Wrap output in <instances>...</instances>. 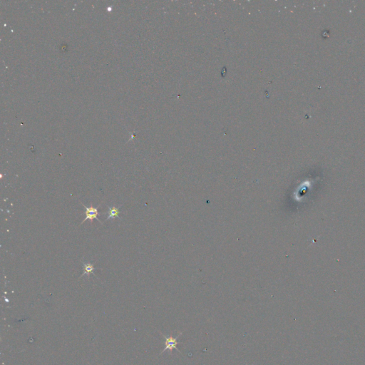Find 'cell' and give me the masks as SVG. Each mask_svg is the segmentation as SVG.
Wrapping results in <instances>:
<instances>
[{
    "mask_svg": "<svg viewBox=\"0 0 365 365\" xmlns=\"http://www.w3.org/2000/svg\"><path fill=\"white\" fill-rule=\"evenodd\" d=\"M82 205H83V206L84 207H85V210H86V212H85L86 217H85V218H84V220L83 221H82L81 224L85 222L86 220H89L91 221H92L93 220V219H95V220H97L98 221H99V222L101 223V221H100V220H99V218H98V215H99L100 214L99 213V211H98V209L97 208H96V207H93L92 205H91V207H86V205H84V204H82Z\"/></svg>",
    "mask_w": 365,
    "mask_h": 365,
    "instance_id": "obj_2",
    "label": "cell"
},
{
    "mask_svg": "<svg viewBox=\"0 0 365 365\" xmlns=\"http://www.w3.org/2000/svg\"><path fill=\"white\" fill-rule=\"evenodd\" d=\"M94 269L95 268L93 265L89 263H84V273L83 275H81V277H83V276L85 275H90V274H93Z\"/></svg>",
    "mask_w": 365,
    "mask_h": 365,
    "instance_id": "obj_4",
    "label": "cell"
},
{
    "mask_svg": "<svg viewBox=\"0 0 365 365\" xmlns=\"http://www.w3.org/2000/svg\"><path fill=\"white\" fill-rule=\"evenodd\" d=\"M120 218L119 210H118V208H116V207H109V215L108 217H107L106 220H108L109 219H111V218Z\"/></svg>",
    "mask_w": 365,
    "mask_h": 365,
    "instance_id": "obj_3",
    "label": "cell"
},
{
    "mask_svg": "<svg viewBox=\"0 0 365 365\" xmlns=\"http://www.w3.org/2000/svg\"><path fill=\"white\" fill-rule=\"evenodd\" d=\"M181 334H182V332L179 333V334L177 335V337H174L171 336V335L169 337H167V336H165V335L163 334H161V335L163 337V338L165 339V340H166L165 348H164L163 350L162 351L161 354L164 352H166V350H168L171 353L172 352L173 350H174V349H175L178 352H179L180 353L182 354V352H181V351H180V350H178V349L177 348V344H178V337L181 336Z\"/></svg>",
    "mask_w": 365,
    "mask_h": 365,
    "instance_id": "obj_1",
    "label": "cell"
}]
</instances>
